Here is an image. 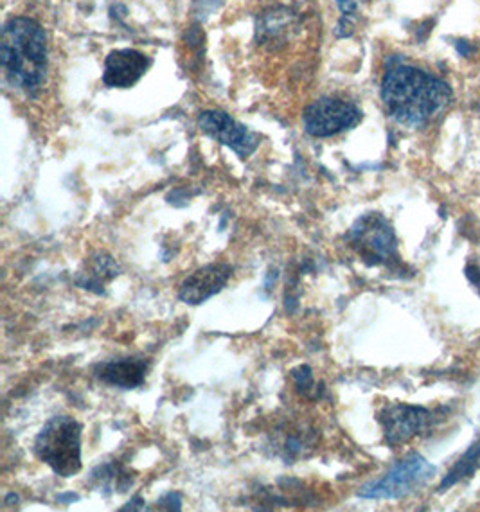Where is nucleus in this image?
<instances>
[{"mask_svg": "<svg viewBox=\"0 0 480 512\" xmlns=\"http://www.w3.org/2000/svg\"><path fill=\"white\" fill-rule=\"evenodd\" d=\"M74 500H78V495H72V493H69V495L58 496V502H62V504L74 502Z\"/></svg>", "mask_w": 480, "mask_h": 512, "instance_id": "obj_18", "label": "nucleus"}, {"mask_svg": "<svg viewBox=\"0 0 480 512\" xmlns=\"http://www.w3.org/2000/svg\"><path fill=\"white\" fill-rule=\"evenodd\" d=\"M148 372V362L137 360V358H123V360H112L98 365L96 376L99 381L107 383L110 387L119 389H135L141 387Z\"/></svg>", "mask_w": 480, "mask_h": 512, "instance_id": "obj_11", "label": "nucleus"}, {"mask_svg": "<svg viewBox=\"0 0 480 512\" xmlns=\"http://www.w3.org/2000/svg\"><path fill=\"white\" fill-rule=\"evenodd\" d=\"M231 277L232 266L227 263L202 266L182 283L178 299L186 304H191V306L204 304L216 293L222 292Z\"/></svg>", "mask_w": 480, "mask_h": 512, "instance_id": "obj_9", "label": "nucleus"}, {"mask_svg": "<svg viewBox=\"0 0 480 512\" xmlns=\"http://www.w3.org/2000/svg\"><path fill=\"white\" fill-rule=\"evenodd\" d=\"M81 432L83 428L74 417L56 415L36 437V457L60 477L78 475L81 471Z\"/></svg>", "mask_w": 480, "mask_h": 512, "instance_id": "obj_3", "label": "nucleus"}, {"mask_svg": "<svg viewBox=\"0 0 480 512\" xmlns=\"http://www.w3.org/2000/svg\"><path fill=\"white\" fill-rule=\"evenodd\" d=\"M378 421L382 424L387 444L398 446L414 439L419 433L427 432L434 423V414L427 408L392 403L383 408Z\"/></svg>", "mask_w": 480, "mask_h": 512, "instance_id": "obj_7", "label": "nucleus"}, {"mask_svg": "<svg viewBox=\"0 0 480 512\" xmlns=\"http://www.w3.org/2000/svg\"><path fill=\"white\" fill-rule=\"evenodd\" d=\"M117 275H119V265L116 259L105 252H98L96 256L90 257L87 268L76 277V284L89 292L105 293L103 292L105 284L116 279Z\"/></svg>", "mask_w": 480, "mask_h": 512, "instance_id": "obj_12", "label": "nucleus"}, {"mask_svg": "<svg viewBox=\"0 0 480 512\" xmlns=\"http://www.w3.org/2000/svg\"><path fill=\"white\" fill-rule=\"evenodd\" d=\"M92 480H96L98 487H103V489L125 491L128 482H130V477H128V473L121 471V468L116 464H105V466H99L92 473Z\"/></svg>", "mask_w": 480, "mask_h": 512, "instance_id": "obj_14", "label": "nucleus"}, {"mask_svg": "<svg viewBox=\"0 0 480 512\" xmlns=\"http://www.w3.org/2000/svg\"><path fill=\"white\" fill-rule=\"evenodd\" d=\"M338 8L344 15H353L356 9L355 0H337Z\"/></svg>", "mask_w": 480, "mask_h": 512, "instance_id": "obj_17", "label": "nucleus"}, {"mask_svg": "<svg viewBox=\"0 0 480 512\" xmlns=\"http://www.w3.org/2000/svg\"><path fill=\"white\" fill-rule=\"evenodd\" d=\"M480 460V441L475 442L470 450L464 453L461 460L455 464L452 471H448V475H446L445 480H443V484H441V489H448V487L455 486L457 482H461L463 478L470 477L475 473V469L479 466Z\"/></svg>", "mask_w": 480, "mask_h": 512, "instance_id": "obj_13", "label": "nucleus"}, {"mask_svg": "<svg viewBox=\"0 0 480 512\" xmlns=\"http://www.w3.org/2000/svg\"><path fill=\"white\" fill-rule=\"evenodd\" d=\"M436 475V468L419 455L400 460L394 468L380 478L360 487L358 496L367 500H398L427 486Z\"/></svg>", "mask_w": 480, "mask_h": 512, "instance_id": "obj_5", "label": "nucleus"}, {"mask_svg": "<svg viewBox=\"0 0 480 512\" xmlns=\"http://www.w3.org/2000/svg\"><path fill=\"white\" fill-rule=\"evenodd\" d=\"M200 130L214 141L231 148L240 157H249L258 148L259 139L256 133L247 130L243 124L232 119L231 115L220 110H207L198 117Z\"/></svg>", "mask_w": 480, "mask_h": 512, "instance_id": "obj_8", "label": "nucleus"}, {"mask_svg": "<svg viewBox=\"0 0 480 512\" xmlns=\"http://www.w3.org/2000/svg\"><path fill=\"white\" fill-rule=\"evenodd\" d=\"M2 71L9 85L35 94L47 76V38L42 26L27 17L6 22L2 31Z\"/></svg>", "mask_w": 480, "mask_h": 512, "instance_id": "obj_2", "label": "nucleus"}, {"mask_svg": "<svg viewBox=\"0 0 480 512\" xmlns=\"http://www.w3.org/2000/svg\"><path fill=\"white\" fill-rule=\"evenodd\" d=\"M382 99L387 112L405 126H423L439 114L452 99L448 83L428 72L394 65L385 72Z\"/></svg>", "mask_w": 480, "mask_h": 512, "instance_id": "obj_1", "label": "nucleus"}, {"mask_svg": "<svg viewBox=\"0 0 480 512\" xmlns=\"http://www.w3.org/2000/svg\"><path fill=\"white\" fill-rule=\"evenodd\" d=\"M349 245L367 265H394L400 261L391 223L380 214H365L347 232Z\"/></svg>", "mask_w": 480, "mask_h": 512, "instance_id": "obj_4", "label": "nucleus"}, {"mask_svg": "<svg viewBox=\"0 0 480 512\" xmlns=\"http://www.w3.org/2000/svg\"><path fill=\"white\" fill-rule=\"evenodd\" d=\"M360 121H362L360 108L349 101L337 98L313 101L303 114L304 130L317 139L347 132L358 126Z\"/></svg>", "mask_w": 480, "mask_h": 512, "instance_id": "obj_6", "label": "nucleus"}, {"mask_svg": "<svg viewBox=\"0 0 480 512\" xmlns=\"http://www.w3.org/2000/svg\"><path fill=\"white\" fill-rule=\"evenodd\" d=\"M152 60L135 49H119L108 54L105 60L103 81L112 89H130L150 69Z\"/></svg>", "mask_w": 480, "mask_h": 512, "instance_id": "obj_10", "label": "nucleus"}, {"mask_svg": "<svg viewBox=\"0 0 480 512\" xmlns=\"http://www.w3.org/2000/svg\"><path fill=\"white\" fill-rule=\"evenodd\" d=\"M180 504H182V500L178 493H168L159 500L160 509H168V511H180V507H182Z\"/></svg>", "mask_w": 480, "mask_h": 512, "instance_id": "obj_16", "label": "nucleus"}, {"mask_svg": "<svg viewBox=\"0 0 480 512\" xmlns=\"http://www.w3.org/2000/svg\"><path fill=\"white\" fill-rule=\"evenodd\" d=\"M292 374H294L297 389L303 390V392H308V390L312 389L313 376L312 371H310V367H299V369H295Z\"/></svg>", "mask_w": 480, "mask_h": 512, "instance_id": "obj_15", "label": "nucleus"}]
</instances>
